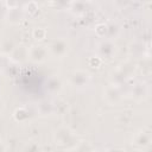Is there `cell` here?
Here are the masks:
<instances>
[{
  "label": "cell",
  "instance_id": "cell-1",
  "mask_svg": "<svg viewBox=\"0 0 152 152\" xmlns=\"http://www.w3.org/2000/svg\"><path fill=\"white\" fill-rule=\"evenodd\" d=\"M53 139H55V144L62 148H74L78 145L77 142V138L74 134V132L69 128V127H59L55 131L53 134Z\"/></svg>",
  "mask_w": 152,
  "mask_h": 152
},
{
  "label": "cell",
  "instance_id": "cell-11",
  "mask_svg": "<svg viewBox=\"0 0 152 152\" xmlns=\"http://www.w3.org/2000/svg\"><path fill=\"white\" fill-rule=\"evenodd\" d=\"M37 109L39 112L40 115H50L52 112H53V106L50 101L48 100H42L38 106H37Z\"/></svg>",
  "mask_w": 152,
  "mask_h": 152
},
{
  "label": "cell",
  "instance_id": "cell-6",
  "mask_svg": "<svg viewBox=\"0 0 152 152\" xmlns=\"http://www.w3.org/2000/svg\"><path fill=\"white\" fill-rule=\"evenodd\" d=\"M114 50H115V48H114V44L110 42V40H103L100 45H99V57L101 58V59H108V58H110L112 56H113V53H114Z\"/></svg>",
  "mask_w": 152,
  "mask_h": 152
},
{
  "label": "cell",
  "instance_id": "cell-10",
  "mask_svg": "<svg viewBox=\"0 0 152 152\" xmlns=\"http://www.w3.org/2000/svg\"><path fill=\"white\" fill-rule=\"evenodd\" d=\"M62 89V81L57 76H52L46 81V90L49 93L56 94Z\"/></svg>",
  "mask_w": 152,
  "mask_h": 152
},
{
  "label": "cell",
  "instance_id": "cell-21",
  "mask_svg": "<svg viewBox=\"0 0 152 152\" xmlns=\"http://www.w3.org/2000/svg\"><path fill=\"white\" fill-rule=\"evenodd\" d=\"M0 55H1V51H0Z\"/></svg>",
  "mask_w": 152,
  "mask_h": 152
},
{
  "label": "cell",
  "instance_id": "cell-13",
  "mask_svg": "<svg viewBox=\"0 0 152 152\" xmlns=\"http://www.w3.org/2000/svg\"><path fill=\"white\" fill-rule=\"evenodd\" d=\"M14 48H15V44L11 39H5L0 44V51L1 53H5V55H11Z\"/></svg>",
  "mask_w": 152,
  "mask_h": 152
},
{
  "label": "cell",
  "instance_id": "cell-15",
  "mask_svg": "<svg viewBox=\"0 0 152 152\" xmlns=\"http://www.w3.org/2000/svg\"><path fill=\"white\" fill-rule=\"evenodd\" d=\"M46 34H48V32H46V30H45L44 27L37 26V27H34V28L32 30V37H33V39L37 40V42L44 40V39L46 38Z\"/></svg>",
  "mask_w": 152,
  "mask_h": 152
},
{
  "label": "cell",
  "instance_id": "cell-17",
  "mask_svg": "<svg viewBox=\"0 0 152 152\" xmlns=\"http://www.w3.org/2000/svg\"><path fill=\"white\" fill-rule=\"evenodd\" d=\"M108 32V26L103 23H100L95 26V33L99 36V37H104V34H107Z\"/></svg>",
  "mask_w": 152,
  "mask_h": 152
},
{
  "label": "cell",
  "instance_id": "cell-12",
  "mask_svg": "<svg viewBox=\"0 0 152 152\" xmlns=\"http://www.w3.org/2000/svg\"><path fill=\"white\" fill-rule=\"evenodd\" d=\"M14 119L18 121V122H25L28 118H30V113L26 108L24 107H20V108H17L14 110V114H13Z\"/></svg>",
  "mask_w": 152,
  "mask_h": 152
},
{
  "label": "cell",
  "instance_id": "cell-19",
  "mask_svg": "<svg viewBox=\"0 0 152 152\" xmlns=\"http://www.w3.org/2000/svg\"><path fill=\"white\" fill-rule=\"evenodd\" d=\"M101 63H102V59H101L99 56H93V57H90L89 61H88V64H89V66H91V68H99V66L101 65Z\"/></svg>",
  "mask_w": 152,
  "mask_h": 152
},
{
  "label": "cell",
  "instance_id": "cell-18",
  "mask_svg": "<svg viewBox=\"0 0 152 152\" xmlns=\"http://www.w3.org/2000/svg\"><path fill=\"white\" fill-rule=\"evenodd\" d=\"M24 11L28 12L30 14H34V13L38 11V5H37V2H34V1L26 2V4L24 5Z\"/></svg>",
  "mask_w": 152,
  "mask_h": 152
},
{
  "label": "cell",
  "instance_id": "cell-16",
  "mask_svg": "<svg viewBox=\"0 0 152 152\" xmlns=\"http://www.w3.org/2000/svg\"><path fill=\"white\" fill-rule=\"evenodd\" d=\"M23 152H40V146L37 141H28L24 146Z\"/></svg>",
  "mask_w": 152,
  "mask_h": 152
},
{
  "label": "cell",
  "instance_id": "cell-5",
  "mask_svg": "<svg viewBox=\"0 0 152 152\" xmlns=\"http://www.w3.org/2000/svg\"><path fill=\"white\" fill-rule=\"evenodd\" d=\"M89 81V74L84 70H76L70 77V82L74 87H84Z\"/></svg>",
  "mask_w": 152,
  "mask_h": 152
},
{
  "label": "cell",
  "instance_id": "cell-3",
  "mask_svg": "<svg viewBox=\"0 0 152 152\" xmlns=\"http://www.w3.org/2000/svg\"><path fill=\"white\" fill-rule=\"evenodd\" d=\"M49 55L48 46L43 44H34L28 48V59L33 63H43Z\"/></svg>",
  "mask_w": 152,
  "mask_h": 152
},
{
  "label": "cell",
  "instance_id": "cell-7",
  "mask_svg": "<svg viewBox=\"0 0 152 152\" xmlns=\"http://www.w3.org/2000/svg\"><path fill=\"white\" fill-rule=\"evenodd\" d=\"M11 59L14 62H24L28 58V48L24 45H15L14 50L10 55Z\"/></svg>",
  "mask_w": 152,
  "mask_h": 152
},
{
  "label": "cell",
  "instance_id": "cell-2",
  "mask_svg": "<svg viewBox=\"0 0 152 152\" xmlns=\"http://www.w3.org/2000/svg\"><path fill=\"white\" fill-rule=\"evenodd\" d=\"M68 50H69V44L64 38H56L48 46L49 53L56 58H63L68 53Z\"/></svg>",
  "mask_w": 152,
  "mask_h": 152
},
{
  "label": "cell",
  "instance_id": "cell-20",
  "mask_svg": "<svg viewBox=\"0 0 152 152\" xmlns=\"http://www.w3.org/2000/svg\"><path fill=\"white\" fill-rule=\"evenodd\" d=\"M69 152H84V146L83 145H77L76 147L71 148Z\"/></svg>",
  "mask_w": 152,
  "mask_h": 152
},
{
  "label": "cell",
  "instance_id": "cell-9",
  "mask_svg": "<svg viewBox=\"0 0 152 152\" xmlns=\"http://www.w3.org/2000/svg\"><path fill=\"white\" fill-rule=\"evenodd\" d=\"M23 17H24V11L20 10L19 6H18V7H14V8H10V10L7 11V13H6V19H7V21H8L10 24H13V25L19 24V23L21 21Z\"/></svg>",
  "mask_w": 152,
  "mask_h": 152
},
{
  "label": "cell",
  "instance_id": "cell-8",
  "mask_svg": "<svg viewBox=\"0 0 152 152\" xmlns=\"http://www.w3.org/2000/svg\"><path fill=\"white\" fill-rule=\"evenodd\" d=\"M104 99L110 104H115L121 99V93L118 88V86H109L104 90Z\"/></svg>",
  "mask_w": 152,
  "mask_h": 152
},
{
  "label": "cell",
  "instance_id": "cell-14",
  "mask_svg": "<svg viewBox=\"0 0 152 152\" xmlns=\"http://www.w3.org/2000/svg\"><path fill=\"white\" fill-rule=\"evenodd\" d=\"M146 94H147V89H146V87H145L144 84H137V86L133 88V90H132V95H133V97L137 99V100L144 99V97L146 96Z\"/></svg>",
  "mask_w": 152,
  "mask_h": 152
},
{
  "label": "cell",
  "instance_id": "cell-4",
  "mask_svg": "<svg viewBox=\"0 0 152 152\" xmlns=\"http://www.w3.org/2000/svg\"><path fill=\"white\" fill-rule=\"evenodd\" d=\"M133 144L138 147H150L151 144V132L146 131V129H140L139 132H137L133 137Z\"/></svg>",
  "mask_w": 152,
  "mask_h": 152
}]
</instances>
